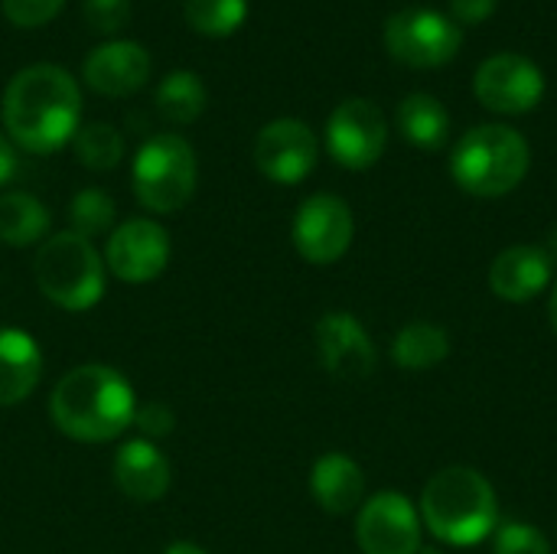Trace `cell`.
<instances>
[{
    "mask_svg": "<svg viewBox=\"0 0 557 554\" xmlns=\"http://www.w3.org/2000/svg\"><path fill=\"white\" fill-rule=\"evenodd\" d=\"M545 251H548L552 264H557V225L552 229V235H548V245H545Z\"/></svg>",
    "mask_w": 557,
    "mask_h": 554,
    "instance_id": "e575fe53",
    "label": "cell"
},
{
    "mask_svg": "<svg viewBox=\"0 0 557 554\" xmlns=\"http://www.w3.org/2000/svg\"><path fill=\"white\" fill-rule=\"evenodd\" d=\"M196 153L180 134H153L140 144L131 170L134 196L150 212H176L196 193Z\"/></svg>",
    "mask_w": 557,
    "mask_h": 554,
    "instance_id": "8992f818",
    "label": "cell"
},
{
    "mask_svg": "<svg viewBox=\"0 0 557 554\" xmlns=\"http://www.w3.org/2000/svg\"><path fill=\"white\" fill-rule=\"evenodd\" d=\"M104 261L114 278L127 284H147L170 264V235L153 219H131L111 232Z\"/></svg>",
    "mask_w": 557,
    "mask_h": 554,
    "instance_id": "4fadbf2b",
    "label": "cell"
},
{
    "mask_svg": "<svg viewBox=\"0 0 557 554\" xmlns=\"http://www.w3.org/2000/svg\"><path fill=\"white\" fill-rule=\"evenodd\" d=\"M555 264L542 245H512L490 264V287L499 300L525 304L552 287Z\"/></svg>",
    "mask_w": 557,
    "mask_h": 554,
    "instance_id": "2e32d148",
    "label": "cell"
},
{
    "mask_svg": "<svg viewBox=\"0 0 557 554\" xmlns=\"http://www.w3.org/2000/svg\"><path fill=\"white\" fill-rule=\"evenodd\" d=\"M532 163L529 140L509 124H480L467 131L450 157V173L457 186L480 199H496L512 193Z\"/></svg>",
    "mask_w": 557,
    "mask_h": 554,
    "instance_id": "277c9868",
    "label": "cell"
},
{
    "mask_svg": "<svg viewBox=\"0 0 557 554\" xmlns=\"http://www.w3.org/2000/svg\"><path fill=\"white\" fill-rule=\"evenodd\" d=\"M320 157V144L317 134L297 121V118H277L271 124L261 127V134L255 137V163L258 170L281 186H294L304 183Z\"/></svg>",
    "mask_w": 557,
    "mask_h": 554,
    "instance_id": "7c38bea8",
    "label": "cell"
},
{
    "mask_svg": "<svg viewBox=\"0 0 557 554\" xmlns=\"http://www.w3.org/2000/svg\"><path fill=\"white\" fill-rule=\"evenodd\" d=\"M134 424L140 428V434H144V441L147 438H166L170 431H173V424H176V418H173V411L166 408V405H160V402H150V405H144V408H137V415H134Z\"/></svg>",
    "mask_w": 557,
    "mask_h": 554,
    "instance_id": "f546056e",
    "label": "cell"
},
{
    "mask_svg": "<svg viewBox=\"0 0 557 554\" xmlns=\"http://www.w3.org/2000/svg\"><path fill=\"white\" fill-rule=\"evenodd\" d=\"M450 356V336L444 327L437 323H408L395 343H392V359L398 362V369L408 372H424L441 366Z\"/></svg>",
    "mask_w": 557,
    "mask_h": 554,
    "instance_id": "44dd1931",
    "label": "cell"
},
{
    "mask_svg": "<svg viewBox=\"0 0 557 554\" xmlns=\"http://www.w3.org/2000/svg\"><path fill=\"white\" fill-rule=\"evenodd\" d=\"M150 52L134 42V39H111V42H101L88 52L85 65H82V75H85V85L104 98H124V95H134L147 85L150 78Z\"/></svg>",
    "mask_w": 557,
    "mask_h": 554,
    "instance_id": "5bb4252c",
    "label": "cell"
},
{
    "mask_svg": "<svg viewBox=\"0 0 557 554\" xmlns=\"http://www.w3.org/2000/svg\"><path fill=\"white\" fill-rule=\"evenodd\" d=\"M82 121L78 82L55 62L20 69L3 91V127L10 140L29 153L65 147Z\"/></svg>",
    "mask_w": 557,
    "mask_h": 554,
    "instance_id": "6da1fadb",
    "label": "cell"
},
{
    "mask_svg": "<svg viewBox=\"0 0 557 554\" xmlns=\"http://www.w3.org/2000/svg\"><path fill=\"white\" fill-rule=\"evenodd\" d=\"M496 554H552V545L529 522H503L496 529Z\"/></svg>",
    "mask_w": 557,
    "mask_h": 554,
    "instance_id": "4316f807",
    "label": "cell"
},
{
    "mask_svg": "<svg viewBox=\"0 0 557 554\" xmlns=\"http://www.w3.org/2000/svg\"><path fill=\"white\" fill-rule=\"evenodd\" d=\"M157 111L170 121V124H193L206 104H209V91H206V82L189 72V69H176L170 72L160 85H157Z\"/></svg>",
    "mask_w": 557,
    "mask_h": 554,
    "instance_id": "603a6c76",
    "label": "cell"
},
{
    "mask_svg": "<svg viewBox=\"0 0 557 554\" xmlns=\"http://www.w3.org/2000/svg\"><path fill=\"white\" fill-rule=\"evenodd\" d=\"M398 131L421 150H441L450 137V114L434 95L414 91L398 104Z\"/></svg>",
    "mask_w": 557,
    "mask_h": 554,
    "instance_id": "ffe728a7",
    "label": "cell"
},
{
    "mask_svg": "<svg viewBox=\"0 0 557 554\" xmlns=\"http://www.w3.org/2000/svg\"><path fill=\"white\" fill-rule=\"evenodd\" d=\"M317 353L323 369L336 379H366L375 369L372 336L352 313L343 310H333L317 323Z\"/></svg>",
    "mask_w": 557,
    "mask_h": 554,
    "instance_id": "9a60e30c",
    "label": "cell"
},
{
    "mask_svg": "<svg viewBox=\"0 0 557 554\" xmlns=\"http://www.w3.org/2000/svg\"><path fill=\"white\" fill-rule=\"evenodd\" d=\"M114 480L134 503H157L170 490V464L163 451L144 438L127 441L114 457Z\"/></svg>",
    "mask_w": 557,
    "mask_h": 554,
    "instance_id": "e0dca14e",
    "label": "cell"
},
{
    "mask_svg": "<svg viewBox=\"0 0 557 554\" xmlns=\"http://www.w3.org/2000/svg\"><path fill=\"white\" fill-rule=\"evenodd\" d=\"M548 317H552V330L557 333V281L552 287V300H548Z\"/></svg>",
    "mask_w": 557,
    "mask_h": 554,
    "instance_id": "836d02e7",
    "label": "cell"
},
{
    "mask_svg": "<svg viewBox=\"0 0 557 554\" xmlns=\"http://www.w3.org/2000/svg\"><path fill=\"white\" fill-rule=\"evenodd\" d=\"M294 248L310 264H333L339 261L356 235V222L349 206L333 193H317L300 202L294 216Z\"/></svg>",
    "mask_w": 557,
    "mask_h": 554,
    "instance_id": "9c48e42d",
    "label": "cell"
},
{
    "mask_svg": "<svg viewBox=\"0 0 557 554\" xmlns=\"http://www.w3.org/2000/svg\"><path fill=\"white\" fill-rule=\"evenodd\" d=\"M52 424L78 444H104L121 438L137 415L131 382L111 366H78L65 372L49 398Z\"/></svg>",
    "mask_w": 557,
    "mask_h": 554,
    "instance_id": "7a4b0ae2",
    "label": "cell"
},
{
    "mask_svg": "<svg viewBox=\"0 0 557 554\" xmlns=\"http://www.w3.org/2000/svg\"><path fill=\"white\" fill-rule=\"evenodd\" d=\"M473 91L480 104L496 114H525L545 98V75L532 59L499 52L476 69Z\"/></svg>",
    "mask_w": 557,
    "mask_h": 554,
    "instance_id": "8fae6325",
    "label": "cell"
},
{
    "mask_svg": "<svg viewBox=\"0 0 557 554\" xmlns=\"http://www.w3.org/2000/svg\"><path fill=\"white\" fill-rule=\"evenodd\" d=\"M33 271L42 297L62 310H91L104 297V261L95 245L72 229L39 245Z\"/></svg>",
    "mask_w": 557,
    "mask_h": 554,
    "instance_id": "5b68a950",
    "label": "cell"
},
{
    "mask_svg": "<svg viewBox=\"0 0 557 554\" xmlns=\"http://www.w3.org/2000/svg\"><path fill=\"white\" fill-rule=\"evenodd\" d=\"M131 16V0H85V20L98 33H117Z\"/></svg>",
    "mask_w": 557,
    "mask_h": 554,
    "instance_id": "f1b7e54d",
    "label": "cell"
},
{
    "mask_svg": "<svg viewBox=\"0 0 557 554\" xmlns=\"http://www.w3.org/2000/svg\"><path fill=\"white\" fill-rule=\"evenodd\" d=\"M421 522L431 535L454 549H470L499 529V500L493 483L473 467H447L434 473L421 493Z\"/></svg>",
    "mask_w": 557,
    "mask_h": 554,
    "instance_id": "3957f363",
    "label": "cell"
},
{
    "mask_svg": "<svg viewBox=\"0 0 557 554\" xmlns=\"http://www.w3.org/2000/svg\"><path fill=\"white\" fill-rule=\"evenodd\" d=\"M20 170V157H16V144L10 137H0V186H7Z\"/></svg>",
    "mask_w": 557,
    "mask_h": 554,
    "instance_id": "1f68e13d",
    "label": "cell"
},
{
    "mask_svg": "<svg viewBox=\"0 0 557 554\" xmlns=\"http://www.w3.org/2000/svg\"><path fill=\"white\" fill-rule=\"evenodd\" d=\"M0 7H3V16H7L13 26H20V29H36V26L52 23V20L62 13L65 0H0Z\"/></svg>",
    "mask_w": 557,
    "mask_h": 554,
    "instance_id": "83f0119b",
    "label": "cell"
},
{
    "mask_svg": "<svg viewBox=\"0 0 557 554\" xmlns=\"http://www.w3.org/2000/svg\"><path fill=\"white\" fill-rule=\"evenodd\" d=\"M42 379V353L36 340L16 327L0 330V408L20 405Z\"/></svg>",
    "mask_w": 557,
    "mask_h": 554,
    "instance_id": "d6986e66",
    "label": "cell"
},
{
    "mask_svg": "<svg viewBox=\"0 0 557 554\" xmlns=\"http://www.w3.org/2000/svg\"><path fill=\"white\" fill-rule=\"evenodd\" d=\"M421 513L401 493H375L359 506L356 542L362 554H418L421 552Z\"/></svg>",
    "mask_w": 557,
    "mask_h": 554,
    "instance_id": "30bf717a",
    "label": "cell"
},
{
    "mask_svg": "<svg viewBox=\"0 0 557 554\" xmlns=\"http://www.w3.org/2000/svg\"><path fill=\"white\" fill-rule=\"evenodd\" d=\"M460 26L441 10H398L385 23L388 52L411 69H437L447 65L460 52Z\"/></svg>",
    "mask_w": 557,
    "mask_h": 554,
    "instance_id": "52a82bcc",
    "label": "cell"
},
{
    "mask_svg": "<svg viewBox=\"0 0 557 554\" xmlns=\"http://www.w3.org/2000/svg\"><path fill=\"white\" fill-rule=\"evenodd\" d=\"M72 144H75L78 163L88 167V170H95V173L114 170L121 163V157H124V137L117 134V127L101 124V121L78 127L75 137H72Z\"/></svg>",
    "mask_w": 557,
    "mask_h": 554,
    "instance_id": "d4e9b609",
    "label": "cell"
},
{
    "mask_svg": "<svg viewBox=\"0 0 557 554\" xmlns=\"http://www.w3.org/2000/svg\"><path fill=\"white\" fill-rule=\"evenodd\" d=\"M388 144V124L369 98L343 101L326 121V150L346 170H369Z\"/></svg>",
    "mask_w": 557,
    "mask_h": 554,
    "instance_id": "ba28073f",
    "label": "cell"
},
{
    "mask_svg": "<svg viewBox=\"0 0 557 554\" xmlns=\"http://www.w3.org/2000/svg\"><path fill=\"white\" fill-rule=\"evenodd\" d=\"M114 222V199L101 189H82L69 202V225L82 238H95Z\"/></svg>",
    "mask_w": 557,
    "mask_h": 554,
    "instance_id": "484cf974",
    "label": "cell"
},
{
    "mask_svg": "<svg viewBox=\"0 0 557 554\" xmlns=\"http://www.w3.org/2000/svg\"><path fill=\"white\" fill-rule=\"evenodd\" d=\"M163 554H206L199 545H193V542H173L170 549Z\"/></svg>",
    "mask_w": 557,
    "mask_h": 554,
    "instance_id": "d6a6232c",
    "label": "cell"
},
{
    "mask_svg": "<svg viewBox=\"0 0 557 554\" xmlns=\"http://www.w3.org/2000/svg\"><path fill=\"white\" fill-rule=\"evenodd\" d=\"M183 16L196 33L222 39L245 23L248 0H183Z\"/></svg>",
    "mask_w": 557,
    "mask_h": 554,
    "instance_id": "cb8c5ba5",
    "label": "cell"
},
{
    "mask_svg": "<svg viewBox=\"0 0 557 554\" xmlns=\"http://www.w3.org/2000/svg\"><path fill=\"white\" fill-rule=\"evenodd\" d=\"M310 493L330 516H346L366 503V473L346 454H323L310 470Z\"/></svg>",
    "mask_w": 557,
    "mask_h": 554,
    "instance_id": "ac0fdd59",
    "label": "cell"
},
{
    "mask_svg": "<svg viewBox=\"0 0 557 554\" xmlns=\"http://www.w3.org/2000/svg\"><path fill=\"white\" fill-rule=\"evenodd\" d=\"M496 13V0H450V16H457V23H483Z\"/></svg>",
    "mask_w": 557,
    "mask_h": 554,
    "instance_id": "4dcf8cb0",
    "label": "cell"
},
{
    "mask_svg": "<svg viewBox=\"0 0 557 554\" xmlns=\"http://www.w3.org/2000/svg\"><path fill=\"white\" fill-rule=\"evenodd\" d=\"M49 212L29 193H3L0 196V242L10 248H26L46 238Z\"/></svg>",
    "mask_w": 557,
    "mask_h": 554,
    "instance_id": "7402d4cb",
    "label": "cell"
}]
</instances>
